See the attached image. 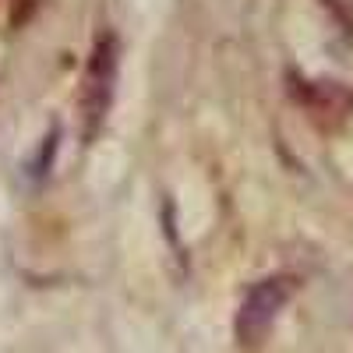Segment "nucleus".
I'll use <instances>...</instances> for the list:
<instances>
[{
	"instance_id": "f257e3e1",
	"label": "nucleus",
	"mask_w": 353,
	"mask_h": 353,
	"mask_svg": "<svg viewBox=\"0 0 353 353\" xmlns=\"http://www.w3.org/2000/svg\"><path fill=\"white\" fill-rule=\"evenodd\" d=\"M286 297H290V279H265V283H258L244 297V304H241L237 336L244 343H254L258 336H265V329L272 325V318L279 314Z\"/></svg>"
},
{
	"instance_id": "f03ea898",
	"label": "nucleus",
	"mask_w": 353,
	"mask_h": 353,
	"mask_svg": "<svg viewBox=\"0 0 353 353\" xmlns=\"http://www.w3.org/2000/svg\"><path fill=\"white\" fill-rule=\"evenodd\" d=\"M113 71H117V57H113V43H99L92 64H88V74H85V88H81V103L88 110L92 121L106 113L110 106V85H113Z\"/></svg>"
}]
</instances>
